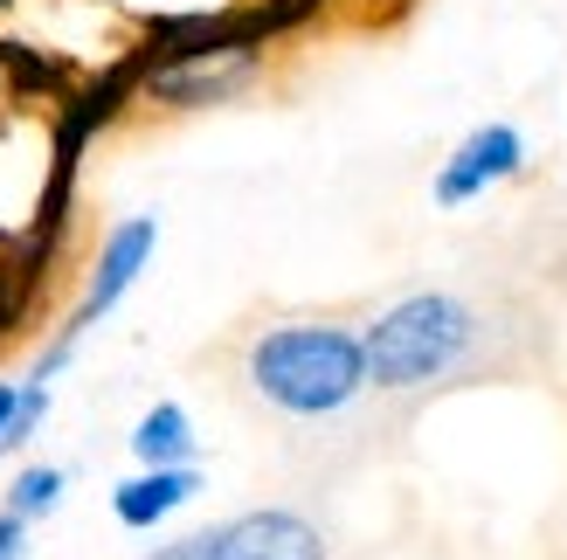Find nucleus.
I'll return each instance as SVG.
<instances>
[{"label": "nucleus", "instance_id": "obj_1", "mask_svg": "<svg viewBox=\"0 0 567 560\" xmlns=\"http://www.w3.org/2000/svg\"><path fill=\"white\" fill-rule=\"evenodd\" d=\"M243 374L257 387V402H270L291 423H326L347 415L367 395V353L360 332L339 319H277L264 325L243 353Z\"/></svg>", "mask_w": 567, "mask_h": 560}, {"label": "nucleus", "instance_id": "obj_2", "mask_svg": "<svg viewBox=\"0 0 567 560\" xmlns=\"http://www.w3.org/2000/svg\"><path fill=\"white\" fill-rule=\"evenodd\" d=\"M477 340H485V319H477L457 291L394 298L388 312L360 332L367 387H381V395H415V387H436V381H450L477 353Z\"/></svg>", "mask_w": 567, "mask_h": 560}, {"label": "nucleus", "instance_id": "obj_3", "mask_svg": "<svg viewBox=\"0 0 567 560\" xmlns=\"http://www.w3.org/2000/svg\"><path fill=\"white\" fill-rule=\"evenodd\" d=\"M264 49L243 28V8L236 14H215L208 35L194 42H138V97L153 111H215V104H236L249 83L264 76Z\"/></svg>", "mask_w": 567, "mask_h": 560}, {"label": "nucleus", "instance_id": "obj_4", "mask_svg": "<svg viewBox=\"0 0 567 560\" xmlns=\"http://www.w3.org/2000/svg\"><path fill=\"white\" fill-rule=\"evenodd\" d=\"M153 249H159V221L153 215H125L118 229H111L104 242H97V257H91V277H83V298L70 304V319L49 332V346L28 360V381H42V387H55L63 381V367L76 360V346H83V332H97L111 312L125 304V291L146 277V263H153Z\"/></svg>", "mask_w": 567, "mask_h": 560}, {"label": "nucleus", "instance_id": "obj_5", "mask_svg": "<svg viewBox=\"0 0 567 560\" xmlns=\"http://www.w3.org/2000/svg\"><path fill=\"white\" fill-rule=\"evenodd\" d=\"M146 560H332L326 533L291 506H257V512H236L221 526H202V533H181L153 547Z\"/></svg>", "mask_w": 567, "mask_h": 560}, {"label": "nucleus", "instance_id": "obj_6", "mask_svg": "<svg viewBox=\"0 0 567 560\" xmlns=\"http://www.w3.org/2000/svg\"><path fill=\"white\" fill-rule=\"evenodd\" d=\"M138 97V55H125V63H111L97 76H83L70 83L63 97H55V125H49V153H70L83 159L97 146V138L125 118V104Z\"/></svg>", "mask_w": 567, "mask_h": 560}, {"label": "nucleus", "instance_id": "obj_7", "mask_svg": "<svg viewBox=\"0 0 567 560\" xmlns=\"http://www.w3.org/2000/svg\"><path fill=\"white\" fill-rule=\"evenodd\" d=\"M519 166H526L519 125H477V132H464L457 146H450V159L436 166V208H464V201H477V194L519 180Z\"/></svg>", "mask_w": 567, "mask_h": 560}, {"label": "nucleus", "instance_id": "obj_8", "mask_svg": "<svg viewBox=\"0 0 567 560\" xmlns=\"http://www.w3.org/2000/svg\"><path fill=\"white\" fill-rule=\"evenodd\" d=\"M194 498H202V464H159V470H138V478L111 485V519L125 533H153Z\"/></svg>", "mask_w": 567, "mask_h": 560}, {"label": "nucleus", "instance_id": "obj_9", "mask_svg": "<svg viewBox=\"0 0 567 560\" xmlns=\"http://www.w3.org/2000/svg\"><path fill=\"white\" fill-rule=\"evenodd\" d=\"M132 457H138V470H159V464H194V457H202L194 415H187L181 402H153V408L132 423Z\"/></svg>", "mask_w": 567, "mask_h": 560}, {"label": "nucleus", "instance_id": "obj_10", "mask_svg": "<svg viewBox=\"0 0 567 560\" xmlns=\"http://www.w3.org/2000/svg\"><path fill=\"white\" fill-rule=\"evenodd\" d=\"M42 415H49V387L42 381H8L0 374V464H14L28 443H35V429H42Z\"/></svg>", "mask_w": 567, "mask_h": 560}, {"label": "nucleus", "instance_id": "obj_11", "mask_svg": "<svg viewBox=\"0 0 567 560\" xmlns=\"http://www.w3.org/2000/svg\"><path fill=\"white\" fill-rule=\"evenodd\" d=\"M63 498H70V470H63V464H14L0 512H14V519H28V526H42L55 506H63Z\"/></svg>", "mask_w": 567, "mask_h": 560}, {"label": "nucleus", "instance_id": "obj_12", "mask_svg": "<svg viewBox=\"0 0 567 560\" xmlns=\"http://www.w3.org/2000/svg\"><path fill=\"white\" fill-rule=\"evenodd\" d=\"M28 540H35V526L14 519V512H0V560H28Z\"/></svg>", "mask_w": 567, "mask_h": 560}]
</instances>
